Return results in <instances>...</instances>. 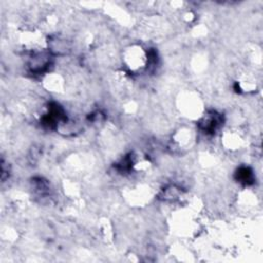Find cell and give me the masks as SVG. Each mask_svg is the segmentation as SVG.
Wrapping results in <instances>:
<instances>
[{
  "label": "cell",
  "instance_id": "1",
  "mask_svg": "<svg viewBox=\"0 0 263 263\" xmlns=\"http://www.w3.org/2000/svg\"><path fill=\"white\" fill-rule=\"evenodd\" d=\"M179 110L186 117L190 118H198L201 116L203 111L202 101L200 98L192 91L183 93L179 99Z\"/></svg>",
  "mask_w": 263,
  "mask_h": 263
},
{
  "label": "cell",
  "instance_id": "2",
  "mask_svg": "<svg viewBox=\"0 0 263 263\" xmlns=\"http://www.w3.org/2000/svg\"><path fill=\"white\" fill-rule=\"evenodd\" d=\"M123 62L132 71H139L145 68L148 55L140 45H130L123 51Z\"/></svg>",
  "mask_w": 263,
  "mask_h": 263
},
{
  "label": "cell",
  "instance_id": "3",
  "mask_svg": "<svg viewBox=\"0 0 263 263\" xmlns=\"http://www.w3.org/2000/svg\"><path fill=\"white\" fill-rule=\"evenodd\" d=\"M173 228L175 229L174 231L180 235V236H188L190 234H192L195 231V227L196 224L193 221V218L191 215H189L188 213H178V215H176L173 218V222H172Z\"/></svg>",
  "mask_w": 263,
  "mask_h": 263
},
{
  "label": "cell",
  "instance_id": "4",
  "mask_svg": "<svg viewBox=\"0 0 263 263\" xmlns=\"http://www.w3.org/2000/svg\"><path fill=\"white\" fill-rule=\"evenodd\" d=\"M133 190H129L126 197L130 203H135L136 205L144 204L149 201L151 198V192L148 186L145 185H138Z\"/></svg>",
  "mask_w": 263,
  "mask_h": 263
},
{
  "label": "cell",
  "instance_id": "5",
  "mask_svg": "<svg viewBox=\"0 0 263 263\" xmlns=\"http://www.w3.org/2000/svg\"><path fill=\"white\" fill-rule=\"evenodd\" d=\"M222 140H223V145L227 149H230V150L239 149L243 143L241 136L238 133L233 132V130H231V132L229 130L228 133H225L223 135Z\"/></svg>",
  "mask_w": 263,
  "mask_h": 263
},
{
  "label": "cell",
  "instance_id": "6",
  "mask_svg": "<svg viewBox=\"0 0 263 263\" xmlns=\"http://www.w3.org/2000/svg\"><path fill=\"white\" fill-rule=\"evenodd\" d=\"M44 84H45L46 88L49 89L50 91L59 92L64 87V80L57 73H50V75H48L44 79Z\"/></svg>",
  "mask_w": 263,
  "mask_h": 263
},
{
  "label": "cell",
  "instance_id": "7",
  "mask_svg": "<svg viewBox=\"0 0 263 263\" xmlns=\"http://www.w3.org/2000/svg\"><path fill=\"white\" fill-rule=\"evenodd\" d=\"M192 139V135L190 133V129L187 128H183L182 130H180L177 134V139L176 142L180 145V146H186L191 142Z\"/></svg>",
  "mask_w": 263,
  "mask_h": 263
}]
</instances>
